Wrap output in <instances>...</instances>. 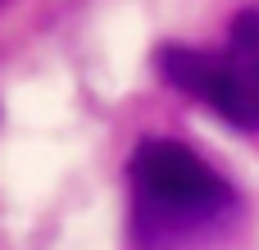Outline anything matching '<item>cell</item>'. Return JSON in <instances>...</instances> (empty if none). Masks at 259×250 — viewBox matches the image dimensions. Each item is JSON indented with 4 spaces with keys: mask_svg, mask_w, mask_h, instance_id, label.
<instances>
[{
    "mask_svg": "<svg viewBox=\"0 0 259 250\" xmlns=\"http://www.w3.org/2000/svg\"><path fill=\"white\" fill-rule=\"evenodd\" d=\"M155 73L168 87H178L182 96L209 105L223 123H232L241 132L259 128V73L237 46H228L219 55V50L168 41L155 50Z\"/></svg>",
    "mask_w": 259,
    "mask_h": 250,
    "instance_id": "cell-2",
    "label": "cell"
},
{
    "mask_svg": "<svg viewBox=\"0 0 259 250\" xmlns=\"http://www.w3.org/2000/svg\"><path fill=\"white\" fill-rule=\"evenodd\" d=\"M232 46L255 64V73H259V9L237 14V23H232Z\"/></svg>",
    "mask_w": 259,
    "mask_h": 250,
    "instance_id": "cell-3",
    "label": "cell"
},
{
    "mask_svg": "<svg viewBox=\"0 0 259 250\" xmlns=\"http://www.w3.org/2000/svg\"><path fill=\"white\" fill-rule=\"evenodd\" d=\"M132 241L141 250H178L214 237L237 214V187L191 146L146 137L127 159Z\"/></svg>",
    "mask_w": 259,
    "mask_h": 250,
    "instance_id": "cell-1",
    "label": "cell"
}]
</instances>
